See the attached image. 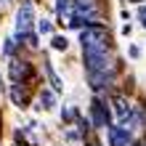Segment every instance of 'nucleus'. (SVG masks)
<instances>
[{
    "label": "nucleus",
    "mask_w": 146,
    "mask_h": 146,
    "mask_svg": "<svg viewBox=\"0 0 146 146\" xmlns=\"http://www.w3.org/2000/svg\"><path fill=\"white\" fill-rule=\"evenodd\" d=\"M80 42H82V56L85 53H109L111 50V35L106 27L101 24H90L80 32Z\"/></svg>",
    "instance_id": "obj_1"
},
{
    "label": "nucleus",
    "mask_w": 146,
    "mask_h": 146,
    "mask_svg": "<svg viewBox=\"0 0 146 146\" xmlns=\"http://www.w3.org/2000/svg\"><path fill=\"white\" fill-rule=\"evenodd\" d=\"M32 27H35V5L29 0H24L19 5V13H16V37L27 40L32 35Z\"/></svg>",
    "instance_id": "obj_2"
},
{
    "label": "nucleus",
    "mask_w": 146,
    "mask_h": 146,
    "mask_svg": "<svg viewBox=\"0 0 146 146\" xmlns=\"http://www.w3.org/2000/svg\"><path fill=\"white\" fill-rule=\"evenodd\" d=\"M111 114H114L119 127H125V130L133 133V106L127 104L125 96H114L111 98Z\"/></svg>",
    "instance_id": "obj_3"
},
{
    "label": "nucleus",
    "mask_w": 146,
    "mask_h": 146,
    "mask_svg": "<svg viewBox=\"0 0 146 146\" xmlns=\"http://www.w3.org/2000/svg\"><path fill=\"white\" fill-rule=\"evenodd\" d=\"M90 117H93V125L96 127H106L109 125V111H106V104L101 98H93L90 104Z\"/></svg>",
    "instance_id": "obj_4"
},
{
    "label": "nucleus",
    "mask_w": 146,
    "mask_h": 146,
    "mask_svg": "<svg viewBox=\"0 0 146 146\" xmlns=\"http://www.w3.org/2000/svg\"><path fill=\"white\" fill-rule=\"evenodd\" d=\"M109 141H111V146H133V133L114 125V127H109Z\"/></svg>",
    "instance_id": "obj_5"
},
{
    "label": "nucleus",
    "mask_w": 146,
    "mask_h": 146,
    "mask_svg": "<svg viewBox=\"0 0 146 146\" xmlns=\"http://www.w3.org/2000/svg\"><path fill=\"white\" fill-rule=\"evenodd\" d=\"M8 69H11V80L13 82H21V80H27V77L32 74V69H29V64L27 61H11V66H8Z\"/></svg>",
    "instance_id": "obj_6"
},
{
    "label": "nucleus",
    "mask_w": 146,
    "mask_h": 146,
    "mask_svg": "<svg viewBox=\"0 0 146 146\" xmlns=\"http://www.w3.org/2000/svg\"><path fill=\"white\" fill-rule=\"evenodd\" d=\"M40 104H42V109H53V106H56L53 90H42V93H40Z\"/></svg>",
    "instance_id": "obj_7"
},
{
    "label": "nucleus",
    "mask_w": 146,
    "mask_h": 146,
    "mask_svg": "<svg viewBox=\"0 0 146 146\" xmlns=\"http://www.w3.org/2000/svg\"><path fill=\"white\" fill-rule=\"evenodd\" d=\"M48 80H50V85H53V90H56V93L61 90V80H58V77H56V72L50 69V66H48Z\"/></svg>",
    "instance_id": "obj_8"
},
{
    "label": "nucleus",
    "mask_w": 146,
    "mask_h": 146,
    "mask_svg": "<svg viewBox=\"0 0 146 146\" xmlns=\"http://www.w3.org/2000/svg\"><path fill=\"white\" fill-rule=\"evenodd\" d=\"M50 42H53V48H56V50H66V45H69V42H66V37H61V35H56Z\"/></svg>",
    "instance_id": "obj_9"
},
{
    "label": "nucleus",
    "mask_w": 146,
    "mask_h": 146,
    "mask_svg": "<svg viewBox=\"0 0 146 146\" xmlns=\"http://www.w3.org/2000/svg\"><path fill=\"white\" fill-rule=\"evenodd\" d=\"M40 32H42V35H48V32H50V21H48V19L40 21Z\"/></svg>",
    "instance_id": "obj_10"
},
{
    "label": "nucleus",
    "mask_w": 146,
    "mask_h": 146,
    "mask_svg": "<svg viewBox=\"0 0 146 146\" xmlns=\"http://www.w3.org/2000/svg\"><path fill=\"white\" fill-rule=\"evenodd\" d=\"M13 48H16V42H13V40H8V42H5V48H3V50H5V56H11V53H13Z\"/></svg>",
    "instance_id": "obj_11"
},
{
    "label": "nucleus",
    "mask_w": 146,
    "mask_h": 146,
    "mask_svg": "<svg viewBox=\"0 0 146 146\" xmlns=\"http://www.w3.org/2000/svg\"><path fill=\"white\" fill-rule=\"evenodd\" d=\"M141 21H143V27H146V8H141Z\"/></svg>",
    "instance_id": "obj_12"
}]
</instances>
